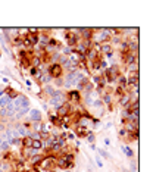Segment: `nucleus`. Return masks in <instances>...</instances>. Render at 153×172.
I'll list each match as a JSON object with an SVG mask.
<instances>
[{
	"label": "nucleus",
	"instance_id": "f3484780",
	"mask_svg": "<svg viewBox=\"0 0 153 172\" xmlns=\"http://www.w3.org/2000/svg\"><path fill=\"white\" fill-rule=\"evenodd\" d=\"M43 157H44V156H41V155H35V156H33V157H31V159H29V162H31V163H33V165H40V162L43 161Z\"/></svg>",
	"mask_w": 153,
	"mask_h": 172
},
{
	"label": "nucleus",
	"instance_id": "ddd939ff",
	"mask_svg": "<svg viewBox=\"0 0 153 172\" xmlns=\"http://www.w3.org/2000/svg\"><path fill=\"white\" fill-rule=\"evenodd\" d=\"M43 62H41V56L38 55H33L29 57V68H38Z\"/></svg>",
	"mask_w": 153,
	"mask_h": 172
},
{
	"label": "nucleus",
	"instance_id": "0eeeda50",
	"mask_svg": "<svg viewBox=\"0 0 153 172\" xmlns=\"http://www.w3.org/2000/svg\"><path fill=\"white\" fill-rule=\"evenodd\" d=\"M66 99L71 103H79L81 102V93H79L78 90H71V91H68V94H66Z\"/></svg>",
	"mask_w": 153,
	"mask_h": 172
},
{
	"label": "nucleus",
	"instance_id": "dca6fc26",
	"mask_svg": "<svg viewBox=\"0 0 153 172\" xmlns=\"http://www.w3.org/2000/svg\"><path fill=\"white\" fill-rule=\"evenodd\" d=\"M31 147L34 150H40L44 147V143H43V140H33V143H31Z\"/></svg>",
	"mask_w": 153,
	"mask_h": 172
},
{
	"label": "nucleus",
	"instance_id": "7ed1b4c3",
	"mask_svg": "<svg viewBox=\"0 0 153 172\" xmlns=\"http://www.w3.org/2000/svg\"><path fill=\"white\" fill-rule=\"evenodd\" d=\"M65 93H62L61 90H56L55 91V94L52 96V99H50V102H49V105L50 106H53L55 109H57V107H61L62 105H65L66 102H65Z\"/></svg>",
	"mask_w": 153,
	"mask_h": 172
},
{
	"label": "nucleus",
	"instance_id": "f704fd0d",
	"mask_svg": "<svg viewBox=\"0 0 153 172\" xmlns=\"http://www.w3.org/2000/svg\"><path fill=\"white\" fill-rule=\"evenodd\" d=\"M105 144H106V146H109V144H110V141H109V138H105Z\"/></svg>",
	"mask_w": 153,
	"mask_h": 172
},
{
	"label": "nucleus",
	"instance_id": "5701e85b",
	"mask_svg": "<svg viewBox=\"0 0 153 172\" xmlns=\"http://www.w3.org/2000/svg\"><path fill=\"white\" fill-rule=\"evenodd\" d=\"M115 94L118 96V97H122V96L125 94V90H124V87H121V85H118V87H116V90H115Z\"/></svg>",
	"mask_w": 153,
	"mask_h": 172
},
{
	"label": "nucleus",
	"instance_id": "b1692460",
	"mask_svg": "<svg viewBox=\"0 0 153 172\" xmlns=\"http://www.w3.org/2000/svg\"><path fill=\"white\" fill-rule=\"evenodd\" d=\"M102 102H105L106 105H110V102H112V96L109 94V93H105V96H103Z\"/></svg>",
	"mask_w": 153,
	"mask_h": 172
},
{
	"label": "nucleus",
	"instance_id": "c756f323",
	"mask_svg": "<svg viewBox=\"0 0 153 172\" xmlns=\"http://www.w3.org/2000/svg\"><path fill=\"white\" fill-rule=\"evenodd\" d=\"M127 129H125V128H121V129H119V135H121V137H127Z\"/></svg>",
	"mask_w": 153,
	"mask_h": 172
},
{
	"label": "nucleus",
	"instance_id": "9b49d317",
	"mask_svg": "<svg viewBox=\"0 0 153 172\" xmlns=\"http://www.w3.org/2000/svg\"><path fill=\"white\" fill-rule=\"evenodd\" d=\"M22 155L24 159H31L33 156L38 155V150H34L33 147H22Z\"/></svg>",
	"mask_w": 153,
	"mask_h": 172
},
{
	"label": "nucleus",
	"instance_id": "cd10ccee",
	"mask_svg": "<svg viewBox=\"0 0 153 172\" xmlns=\"http://www.w3.org/2000/svg\"><path fill=\"white\" fill-rule=\"evenodd\" d=\"M13 46H16V47H21V46H22V40L15 38V40H13Z\"/></svg>",
	"mask_w": 153,
	"mask_h": 172
},
{
	"label": "nucleus",
	"instance_id": "f03ea898",
	"mask_svg": "<svg viewBox=\"0 0 153 172\" xmlns=\"http://www.w3.org/2000/svg\"><path fill=\"white\" fill-rule=\"evenodd\" d=\"M121 75V71H119V68L115 65V66H109L105 69V72H103V78L108 81V83H115V81H118V77Z\"/></svg>",
	"mask_w": 153,
	"mask_h": 172
},
{
	"label": "nucleus",
	"instance_id": "20e7f679",
	"mask_svg": "<svg viewBox=\"0 0 153 172\" xmlns=\"http://www.w3.org/2000/svg\"><path fill=\"white\" fill-rule=\"evenodd\" d=\"M38 166L43 171H53L56 168V157L55 156H46V157H43V161L40 162Z\"/></svg>",
	"mask_w": 153,
	"mask_h": 172
},
{
	"label": "nucleus",
	"instance_id": "2f4dec72",
	"mask_svg": "<svg viewBox=\"0 0 153 172\" xmlns=\"http://www.w3.org/2000/svg\"><path fill=\"white\" fill-rule=\"evenodd\" d=\"M96 163H97V166H100V168L103 166V162L100 161V157H96Z\"/></svg>",
	"mask_w": 153,
	"mask_h": 172
},
{
	"label": "nucleus",
	"instance_id": "423d86ee",
	"mask_svg": "<svg viewBox=\"0 0 153 172\" xmlns=\"http://www.w3.org/2000/svg\"><path fill=\"white\" fill-rule=\"evenodd\" d=\"M122 56V63L124 65H131V63H134V62H137L138 63V57H137L136 53H131V52H127V53H124V55H121Z\"/></svg>",
	"mask_w": 153,
	"mask_h": 172
},
{
	"label": "nucleus",
	"instance_id": "c9c22d12",
	"mask_svg": "<svg viewBox=\"0 0 153 172\" xmlns=\"http://www.w3.org/2000/svg\"><path fill=\"white\" fill-rule=\"evenodd\" d=\"M28 172H38V171H37V169H29Z\"/></svg>",
	"mask_w": 153,
	"mask_h": 172
},
{
	"label": "nucleus",
	"instance_id": "aec40b11",
	"mask_svg": "<svg viewBox=\"0 0 153 172\" xmlns=\"http://www.w3.org/2000/svg\"><path fill=\"white\" fill-rule=\"evenodd\" d=\"M9 141H6V140H2V143H0V153H5V152H7V149H9Z\"/></svg>",
	"mask_w": 153,
	"mask_h": 172
},
{
	"label": "nucleus",
	"instance_id": "473e14b6",
	"mask_svg": "<svg viewBox=\"0 0 153 172\" xmlns=\"http://www.w3.org/2000/svg\"><path fill=\"white\" fill-rule=\"evenodd\" d=\"M66 138H69V140H74L75 138V135L72 133H69V134H66Z\"/></svg>",
	"mask_w": 153,
	"mask_h": 172
},
{
	"label": "nucleus",
	"instance_id": "393cba45",
	"mask_svg": "<svg viewBox=\"0 0 153 172\" xmlns=\"http://www.w3.org/2000/svg\"><path fill=\"white\" fill-rule=\"evenodd\" d=\"M128 69H130L131 72H138V63H137V62H134V63L128 65Z\"/></svg>",
	"mask_w": 153,
	"mask_h": 172
},
{
	"label": "nucleus",
	"instance_id": "412c9836",
	"mask_svg": "<svg viewBox=\"0 0 153 172\" xmlns=\"http://www.w3.org/2000/svg\"><path fill=\"white\" fill-rule=\"evenodd\" d=\"M122 152H124L125 155L128 156V157H134V152L128 147V146H122Z\"/></svg>",
	"mask_w": 153,
	"mask_h": 172
},
{
	"label": "nucleus",
	"instance_id": "39448f33",
	"mask_svg": "<svg viewBox=\"0 0 153 172\" xmlns=\"http://www.w3.org/2000/svg\"><path fill=\"white\" fill-rule=\"evenodd\" d=\"M47 74L52 77V79H53V78H55V79L61 78L63 74V69H62V66H61V63H52L50 66L47 68Z\"/></svg>",
	"mask_w": 153,
	"mask_h": 172
},
{
	"label": "nucleus",
	"instance_id": "2eb2a0df",
	"mask_svg": "<svg viewBox=\"0 0 153 172\" xmlns=\"http://www.w3.org/2000/svg\"><path fill=\"white\" fill-rule=\"evenodd\" d=\"M131 102V97H130V93H125L122 97H121V102H119V105L122 106V107H125V106L128 105Z\"/></svg>",
	"mask_w": 153,
	"mask_h": 172
},
{
	"label": "nucleus",
	"instance_id": "c85d7f7f",
	"mask_svg": "<svg viewBox=\"0 0 153 172\" xmlns=\"http://www.w3.org/2000/svg\"><path fill=\"white\" fill-rule=\"evenodd\" d=\"M87 140H88V143H91V144L96 141V138H94V135H93V134H88V135H87Z\"/></svg>",
	"mask_w": 153,
	"mask_h": 172
},
{
	"label": "nucleus",
	"instance_id": "a878e982",
	"mask_svg": "<svg viewBox=\"0 0 153 172\" xmlns=\"http://www.w3.org/2000/svg\"><path fill=\"white\" fill-rule=\"evenodd\" d=\"M93 107H102L103 106V102H102V99H96L94 102H93Z\"/></svg>",
	"mask_w": 153,
	"mask_h": 172
},
{
	"label": "nucleus",
	"instance_id": "1a4fd4ad",
	"mask_svg": "<svg viewBox=\"0 0 153 172\" xmlns=\"http://www.w3.org/2000/svg\"><path fill=\"white\" fill-rule=\"evenodd\" d=\"M99 46H100V47H97V50H99L100 55L108 56V55H112V53H114V47H112L110 43H103V44H99Z\"/></svg>",
	"mask_w": 153,
	"mask_h": 172
},
{
	"label": "nucleus",
	"instance_id": "7c9ffc66",
	"mask_svg": "<svg viewBox=\"0 0 153 172\" xmlns=\"http://www.w3.org/2000/svg\"><path fill=\"white\" fill-rule=\"evenodd\" d=\"M55 84H56L57 87H63V83H62V79H61V78H57L56 81H55Z\"/></svg>",
	"mask_w": 153,
	"mask_h": 172
},
{
	"label": "nucleus",
	"instance_id": "f8f14e48",
	"mask_svg": "<svg viewBox=\"0 0 153 172\" xmlns=\"http://www.w3.org/2000/svg\"><path fill=\"white\" fill-rule=\"evenodd\" d=\"M18 131V135H19V138H24V137H28L29 133H31V129H28V125H19L16 128Z\"/></svg>",
	"mask_w": 153,
	"mask_h": 172
},
{
	"label": "nucleus",
	"instance_id": "4468645a",
	"mask_svg": "<svg viewBox=\"0 0 153 172\" xmlns=\"http://www.w3.org/2000/svg\"><path fill=\"white\" fill-rule=\"evenodd\" d=\"M125 127H127V133H137L138 131V124H134V122H124Z\"/></svg>",
	"mask_w": 153,
	"mask_h": 172
},
{
	"label": "nucleus",
	"instance_id": "a211bd4d",
	"mask_svg": "<svg viewBox=\"0 0 153 172\" xmlns=\"http://www.w3.org/2000/svg\"><path fill=\"white\" fill-rule=\"evenodd\" d=\"M38 81H40V83H43V84H46V85H47V84H49V83L52 81V77L49 75V74H43V75L40 77Z\"/></svg>",
	"mask_w": 153,
	"mask_h": 172
},
{
	"label": "nucleus",
	"instance_id": "9d476101",
	"mask_svg": "<svg viewBox=\"0 0 153 172\" xmlns=\"http://www.w3.org/2000/svg\"><path fill=\"white\" fill-rule=\"evenodd\" d=\"M28 118L31 122H41V112L37 109H29Z\"/></svg>",
	"mask_w": 153,
	"mask_h": 172
},
{
	"label": "nucleus",
	"instance_id": "6ab92c4d",
	"mask_svg": "<svg viewBox=\"0 0 153 172\" xmlns=\"http://www.w3.org/2000/svg\"><path fill=\"white\" fill-rule=\"evenodd\" d=\"M0 172H9V162L0 161Z\"/></svg>",
	"mask_w": 153,
	"mask_h": 172
},
{
	"label": "nucleus",
	"instance_id": "6e6552de",
	"mask_svg": "<svg viewBox=\"0 0 153 172\" xmlns=\"http://www.w3.org/2000/svg\"><path fill=\"white\" fill-rule=\"evenodd\" d=\"M69 112H71V105L69 103H65V105H62L61 107H57L56 109V116L59 118H66L69 116Z\"/></svg>",
	"mask_w": 153,
	"mask_h": 172
},
{
	"label": "nucleus",
	"instance_id": "4be33fe9",
	"mask_svg": "<svg viewBox=\"0 0 153 172\" xmlns=\"http://www.w3.org/2000/svg\"><path fill=\"white\" fill-rule=\"evenodd\" d=\"M55 91H56V90L53 88L52 85H49V84H47V85H44V93H46V94H49L50 97L55 94Z\"/></svg>",
	"mask_w": 153,
	"mask_h": 172
},
{
	"label": "nucleus",
	"instance_id": "72a5a7b5",
	"mask_svg": "<svg viewBox=\"0 0 153 172\" xmlns=\"http://www.w3.org/2000/svg\"><path fill=\"white\" fill-rule=\"evenodd\" d=\"M25 84H27V87H31V81H29V79H27V81H25Z\"/></svg>",
	"mask_w": 153,
	"mask_h": 172
},
{
	"label": "nucleus",
	"instance_id": "bb28decb",
	"mask_svg": "<svg viewBox=\"0 0 153 172\" xmlns=\"http://www.w3.org/2000/svg\"><path fill=\"white\" fill-rule=\"evenodd\" d=\"M97 152H99V155L103 156L105 159H110V156H109L108 153H106V150H102V149H100V150H97Z\"/></svg>",
	"mask_w": 153,
	"mask_h": 172
},
{
	"label": "nucleus",
	"instance_id": "f257e3e1",
	"mask_svg": "<svg viewBox=\"0 0 153 172\" xmlns=\"http://www.w3.org/2000/svg\"><path fill=\"white\" fill-rule=\"evenodd\" d=\"M110 33L108 28H93V35H91V43L93 46H99L103 43H108L110 40Z\"/></svg>",
	"mask_w": 153,
	"mask_h": 172
},
{
	"label": "nucleus",
	"instance_id": "e433bc0d",
	"mask_svg": "<svg viewBox=\"0 0 153 172\" xmlns=\"http://www.w3.org/2000/svg\"><path fill=\"white\" fill-rule=\"evenodd\" d=\"M0 143H2V137H0Z\"/></svg>",
	"mask_w": 153,
	"mask_h": 172
}]
</instances>
